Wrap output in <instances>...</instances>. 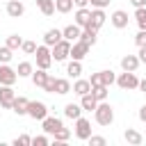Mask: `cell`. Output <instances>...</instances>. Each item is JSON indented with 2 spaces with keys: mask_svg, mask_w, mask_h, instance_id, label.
Instances as JSON below:
<instances>
[{
  "mask_svg": "<svg viewBox=\"0 0 146 146\" xmlns=\"http://www.w3.org/2000/svg\"><path fill=\"white\" fill-rule=\"evenodd\" d=\"M94 119H96L98 125H110V123L114 121V110H112V105L105 103V100H100V103L96 105V110H94Z\"/></svg>",
  "mask_w": 146,
  "mask_h": 146,
  "instance_id": "obj_1",
  "label": "cell"
},
{
  "mask_svg": "<svg viewBox=\"0 0 146 146\" xmlns=\"http://www.w3.org/2000/svg\"><path fill=\"white\" fill-rule=\"evenodd\" d=\"M116 84L123 91H130V89H137L139 87V78L135 75V71H123L121 75H116Z\"/></svg>",
  "mask_w": 146,
  "mask_h": 146,
  "instance_id": "obj_2",
  "label": "cell"
},
{
  "mask_svg": "<svg viewBox=\"0 0 146 146\" xmlns=\"http://www.w3.org/2000/svg\"><path fill=\"white\" fill-rule=\"evenodd\" d=\"M68 52H71V41H66V39L57 41V43L50 48L52 62H64V59H68Z\"/></svg>",
  "mask_w": 146,
  "mask_h": 146,
  "instance_id": "obj_3",
  "label": "cell"
},
{
  "mask_svg": "<svg viewBox=\"0 0 146 146\" xmlns=\"http://www.w3.org/2000/svg\"><path fill=\"white\" fill-rule=\"evenodd\" d=\"M34 55H36V68H50V64H52V55H50V46H36V50H34Z\"/></svg>",
  "mask_w": 146,
  "mask_h": 146,
  "instance_id": "obj_4",
  "label": "cell"
},
{
  "mask_svg": "<svg viewBox=\"0 0 146 146\" xmlns=\"http://www.w3.org/2000/svg\"><path fill=\"white\" fill-rule=\"evenodd\" d=\"M27 116L34 119V121H41L48 116V105L41 103V100H30L27 103Z\"/></svg>",
  "mask_w": 146,
  "mask_h": 146,
  "instance_id": "obj_5",
  "label": "cell"
},
{
  "mask_svg": "<svg viewBox=\"0 0 146 146\" xmlns=\"http://www.w3.org/2000/svg\"><path fill=\"white\" fill-rule=\"evenodd\" d=\"M89 135H91V123H89V119L78 116V119H75V137L82 139V141H87Z\"/></svg>",
  "mask_w": 146,
  "mask_h": 146,
  "instance_id": "obj_6",
  "label": "cell"
},
{
  "mask_svg": "<svg viewBox=\"0 0 146 146\" xmlns=\"http://www.w3.org/2000/svg\"><path fill=\"white\" fill-rule=\"evenodd\" d=\"M89 48H91V46H87L84 41H80V39H78V41H73V43H71V52H68V57H71V59H78V62H82V59L87 57Z\"/></svg>",
  "mask_w": 146,
  "mask_h": 146,
  "instance_id": "obj_7",
  "label": "cell"
},
{
  "mask_svg": "<svg viewBox=\"0 0 146 146\" xmlns=\"http://www.w3.org/2000/svg\"><path fill=\"white\" fill-rule=\"evenodd\" d=\"M14 98H16V91L11 89V84H0V105L5 110H11Z\"/></svg>",
  "mask_w": 146,
  "mask_h": 146,
  "instance_id": "obj_8",
  "label": "cell"
},
{
  "mask_svg": "<svg viewBox=\"0 0 146 146\" xmlns=\"http://www.w3.org/2000/svg\"><path fill=\"white\" fill-rule=\"evenodd\" d=\"M16 80H18L16 68H11L9 64H0V84H11L14 87Z\"/></svg>",
  "mask_w": 146,
  "mask_h": 146,
  "instance_id": "obj_9",
  "label": "cell"
},
{
  "mask_svg": "<svg viewBox=\"0 0 146 146\" xmlns=\"http://www.w3.org/2000/svg\"><path fill=\"white\" fill-rule=\"evenodd\" d=\"M105 18H107V16H105V11H103V9H94V7H91V21H89V25H87V27H91V30H96V32H98V30L103 27Z\"/></svg>",
  "mask_w": 146,
  "mask_h": 146,
  "instance_id": "obj_10",
  "label": "cell"
},
{
  "mask_svg": "<svg viewBox=\"0 0 146 146\" xmlns=\"http://www.w3.org/2000/svg\"><path fill=\"white\" fill-rule=\"evenodd\" d=\"M64 123H62V119H57V116H46V119H41V128H43V132L46 135H52L57 128H62Z\"/></svg>",
  "mask_w": 146,
  "mask_h": 146,
  "instance_id": "obj_11",
  "label": "cell"
},
{
  "mask_svg": "<svg viewBox=\"0 0 146 146\" xmlns=\"http://www.w3.org/2000/svg\"><path fill=\"white\" fill-rule=\"evenodd\" d=\"M7 14L11 18H21L25 14V5L21 0H7Z\"/></svg>",
  "mask_w": 146,
  "mask_h": 146,
  "instance_id": "obj_12",
  "label": "cell"
},
{
  "mask_svg": "<svg viewBox=\"0 0 146 146\" xmlns=\"http://www.w3.org/2000/svg\"><path fill=\"white\" fill-rule=\"evenodd\" d=\"M110 21H112V25H114L116 30H123V27H128V11L116 9V11L110 16Z\"/></svg>",
  "mask_w": 146,
  "mask_h": 146,
  "instance_id": "obj_13",
  "label": "cell"
},
{
  "mask_svg": "<svg viewBox=\"0 0 146 146\" xmlns=\"http://www.w3.org/2000/svg\"><path fill=\"white\" fill-rule=\"evenodd\" d=\"M27 98L25 96H16L14 98V103H11V112L14 114H18V116H27Z\"/></svg>",
  "mask_w": 146,
  "mask_h": 146,
  "instance_id": "obj_14",
  "label": "cell"
},
{
  "mask_svg": "<svg viewBox=\"0 0 146 146\" xmlns=\"http://www.w3.org/2000/svg\"><path fill=\"white\" fill-rule=\"evenodd\" d=\"M89 21H91V9L89 7H78V11H75V25L87 27Z\"/></svg>",
  "mask_w": 146,
  "mask_h": 146,
  "instance_id": "obj_15",
  "label": "cell"
},
{
  "mask_svg": "<svg viewBox=\"0 0 146 146\" xmlns=\"http://www.w3.org/2000/svg\"><path fill=\"white\" fill-rule=\"evenodd\" d=\"M80 32H82V27L73 23V25H66V27L62 30V36H64L66 41H71V43H73V41H78V39H80Z\"/></svg>",
  "mask_w": 146,
  "mask_h": 146,
  "instance_id": "obj_16",
  "label": "cell"
},
{
  "mask_svg": "<svg viewBox=\"0 0 146 146\" xmlns=\"http://www.w3.org/2000/svg\"><path fill=\"white\" fill-rule=\"evenodd\" d=\"M62 39H64V36H62V30H57V27H50V30L43 34V43L50 46V48H52L57 41H62Z\"/></svg>",
  "mask_w": 146,
  "mask_h": 146,
  "instance_id": "obj_17",
  "label": "cell"
},
{
  "mask_svg": "<svg viewBox=\"0 0 146 146\" xmlns=\"http://www.w3.org/2000/svg\"><path fill=\"white\" fill-rule=\"evenodd\" d=\"M89 91H91V82H89V80H82V78H75V82H73V94L84 96V94H89Z\"/></svg>",
  "mask_w": 146,
  "mask_h": 146,
  "instance_id": "obj_18",
  "label": "cell"
},
{
  "mask_svg": "<svg viewBox=\"0 0 146 146\" xmlns=\"http://www.w3.org/2000/svg\"><path fill=\"white\" fill-rule=\"evenodd\" d=\"M64 116L66 119H78V116H82V107H80V103H66L64 105Z\"/></svg>",
  "mask_w": 146,
  "mask_h": 146,
  "instance_id": "obj_19",
  "label": "cell"
},
{
  "mask_svg": "<svg viewBox=\"0 0 146 146\" xmlns=\"http://www.w3.org/2000/svg\"><path fill=\"white\" fill-rule=\"evenodd\" d=\"M137 66H139V57H137V55H125V57H121V68H123V71H137Z\"/></svg>",
  "mask_w": 146,
  "mask_h": 146,
  "instance_id": "obj_20",
  "label": "cell"
},
{
  "mask_svg": "<svg viewBox=\"0 0 146 146\" xmlns=\"http://www.w3.org/2000/svg\"><path fill=\"white\" fill-rule=\"evenodd\" d=\"M96 105H98V100L91 96V91L84 94V96H80V107H82V112H91V110H96Z\"/></svg>",
  "mask_w": 146,
  "mask_h": 146,
  "instance_id": "obj_21",
  "label": "cell"
},
{
  "mask_svg": "<svg viewBox=\"0 0 146 146\" xmlns=\"http://www.w3.org/2000/svg\"><path fill=\"white\" fill-rule=\"evenodd\" d=\"M123 139H125L128 144H132V146H139V144L144 141V137H141V132H137L135 128H128V130L123 132Z\"/></svg>",
  "mask_w": 146,
  "mask_h": 146,
  "instance_id": "obj_22",
  "label": "cell"
},
{
  "mask_svg": "<svg viewBox=\"0 0 146 146\" xmlns=\"http://www.w3.org/2000/svg\"><path fill=\"white\" fill-rule=\"evenodd\" d=\"M30 78H32L34 87H43V84H46V80H48V71H46V68H34Z\"/></svg>",
  "mask_w": 146,
  "mask_h": 146,
  "instance_id": "obj_23",
  "label": "cell"
},
{
  "mask_svg": "<svg viewBox=\"0 0 146 146\" xmlns=\"http://www.w3.org/2000/svg\"><path fill=\"white\" fill-rule=\"evenodd\" d=\"M68 139H71V130H68V128H64V125H62V128H57V130L52 132V141H55V144H66Z\"/></svg>",
  "mask_w": 146,
  "mask_h": 146,
  "instance_id": "obj_24",
  "label": "cell"
},
{
  "mask_svg": "<svg viewBox=\"0 0 146 146\" xmlns=\"http://www.w3.org/2000/svg\"><path fill=\"white\" fill-rule=\"evenodd\" d=\"M80 41H84L87 46H94V43L98 41L96 30H91V27H82V32H80Z\"/></svg>",
  "mask_w": 146,
  "mask_h": 146,
  "instance_id": "obj_25",
  "label": "cell"
},
{
  "mask_svg": "<svg viewBox=\"0 0 146 146\" xmlns=\"http://www.w3.org/2000/svg\"><path fill=\"white\" fill-rule=\"evenodd\" d=\"M36 7L43 16H52L55 14V0H36Z\"/></svg>",
  "mask_w": 146,
  "mask_h": 146,
  "instance_id": "obj_26",
  "label": "cell"
},
{
  "mask_svg": "<svg viewBox=\"0 0 146 146\" xmlns=\"http://www.w3.org/2000/svg\"><path fill=\"white\" fill-rule=\"evenodd\" d=\"M66 73H68V78H80L82 75V64L78 59H71L68 66H66Z\"/></svg>",
  "mask_w": 146,
  "mask_h": 146,
  "instance_id": "obj_27",
  "label": "cell"
},
{
  "mask_svg": "<svg viewBox=\"0 0 146 146\" xmlns=\"http://www.w3.org/2000/svg\"><path fill=\"white\" fill-rule=\"evenodd\" d=\"M68 91H71V82H68L66 78H57V80H55V94L64 96V94H68Z\"/></svg>",
  "mask_w": 146,
  "mask_h": 146,
  "instance_id": "obj_28",
  "label": "cell"
},
{
  "mask_svg": "<svg viewBox=\"0 0 146 146\" xmlns=\"http://www.w3.org/2000/svg\"><path fill=\"white\" fill-rule=\"evenodd\" d=\"M91 96L100 103V100H107V87L105 84H96V87H91Z\"/></svg>",
  "mask_w": 146,
  "mask_h": 146,
  "instance_id": "obj_29",
  "label": "cell"
},
{
  "mask_svg": "<svg viewBox=\"0 0 146 146\" xmlns=\"http://www.w3.org/2000/svg\"><path fill=\"white\" fill-rule=\"evenodd\" d=\"M73 7H75L73 0H55V11H59V14H68Z\"/></svg>",
  "mask_w": 146,
  "mask_h": 146,
  "instance_id": "obj_30",
  "label": "cell"
},
{
  "mask_svg": "<svg viewBox=\"0 0 146 146\" xmlns=\"http://www.w3.org/2000/svg\"><path fill=\"white\" fill-rule=\"evenodd\" d=\"M32 71H34V66H32L30 62H21V64H18V68H16L18 78H30V75H32Z\"/></svg>",
  "mask_w": 146,
  "mask_h": 146,
  "instance_id": "obj_31",
  "label": "cell"
},
{
  "mask_svg": "<svg viewBox=\"0 0 146 146\" xmlns=\"http://www.w3.org/2000/svg\"><path fill=\"white\" fill-rule=\"evenodd\" d=\"M135 21H137L139 30H146V7H137L135 9Z\"/></svg>",
  "mask_w": 146,
  "mask_h": 146,
  "instance_id": "obj_32",
  "label": "cell"
},
{
  "mask_svg": "<svg viewBox=\"0 0 146 146\" xmlns=\"http://www.w3.org/2000/svg\"><path fill=\"white\" fill-rule=\"evenodd\" d=\"M14 57V50L9 46H0V64H9Z\"/></svg>",
  "mask_w": 146,
  "mask_h": 146,
  "instance_id": "obj_33",
  "label": "cell"
},
{
  "mask_svg": "<svg viewBox=\"0 0 146 146\" xmlns=\"http://www.w3.org/2000/svg\"><path fill=\"white\" fill-rule=\"evenodd\" d=\"M5 46H9L11 50H18L21 46H23V36H18V34H11V36H7V43Z\"/></svg>",
  "mask_w": 146,
  "mask_h": 146,
  "instance_id": "obj_34",
  "label": "cell"
},
{
  "mask_svg": "<svg viewBox=\"0 0 146 146\" xmlns=\"http://www.w3.org/2000/svg\"><path fill=\"white\" fill-rule=\"evenodd\" d=\"M100 80H103L105 87H110V84L116 82V75H114V71H100Z\"/></svg>",
  "mask_w": 146,
  "mask_h": 146,
  "instance_id": "obj_35",
  "label": "cell"
},
{
  "mask_svg": "<svg viewBox=\"0 0 146 146\" xmlns=\"http://www.w3.org/2000/svg\"><path fill=\"white\" fill-rule=\"evenodd\" d=\"M55 80H57V78H55V75H50V73H48V80H46V84H43V87H41V89H43V91H46V94H55Z\"/></svg>",
  "mask_w": 146,
  "mask_h": 146,
  "instance_id": "obj_36",
  "label": "cell"
},
{
  "mask_svg": "<svg viewBox=\"0 0 146 146\" xmlns=\"http://www.w3.org/2000/svg\"><path fill=\"white\" fill-rule=\"evenodd\" d=\"M11 144H14V146H30V144H32V137H30V135H21V137H16Z\"/></svg>",
  "mask_w": 146,
  "mask_h": 146,
  "instance_id": "obj_37",
  "label": "cell"
},
{
  "mask_svg": "<svg viewBox=\"0 0 146 146\" xmlns=\"http://www.w3.org/2000/svg\"><path fill=\"white\" fill-rule=\"evenodd\" d=\"M91 146H105L107 144V139L105 137H100V135H89V139H87Z\"/></svg>",
  "mask_w": 146,
  "mask_h": 146,
  "instance_id": "obj_38",
  "label": "cell"
},
{
  "mask_svg": "<svg viewBox=\"0 0 146 146\" xmlns=\"http://www.w3.org/2000/svg\"><path fill=\"white\" fill-rule=\"evenodd\" d=\"M21 50H23L25 55H34V50H36V43H34V41H23Z\"/></svg>",
  "mask_w": 146,
  "mask_h": 146,
  "instance_id": "obj_39",
  "label": "cell"
},
{
  "mask_svg": "<svg viewBox=\"0 0 146 146\" xmlns=\"http://www.w3.org/2000/svg\"><path fill=\"white\" fill-rule=\"evenodd\" d=\"M135 43H137V48L146 46V30H139V32H137V36H135Z\"/></svg>",
  "mask_w": 146,
  "mask_h": 146,
  "instance_id": "obj_40",
  "label": "cell"
},
{
  "mask_svg": "<svg viewBox=\"0 0 146 146\" xmlns=\"http://www.w3.org/2000/svg\"><path fill=\"white\" fill-rule=\"evenodd\" d=\"M32 146H48V137H46V135L32 137Z\"/></svg>",
  "mask_w": 146,
  "mask_h": 146,
  "instance_id": "obj_41",
  "label": "cell"
},
{
  "mask_svg": "<svg viewBox=\"0 0 146 146\" xmlns=\"http://www.w3.org/2000/svg\"><path fill=\"white\" fill-rule=\"evenodd\" d=\"M89 2H91L94 9H105V7L110 5V0H89Z\"/></svg>",
  "mask_w": 146,
  "mask_h": 146,
  "instance_id": "obj_42",
  "label": "cell"
},
{
  "mask_svg": "<svg viewBox=\"0 0 146 146\" xmlns=\"http://www.w3.org/2000/svg\"><path fill=\"white\" fill-rule=\"evenodd\" d=\"M89 82H91V87H96V84H103V80H100V71H98V73H91Z\"/></svg>",
  "mask_w": 146,
  "mask_h": 146,
  "instance_id": "obj_43",
  "label": "cell"
},
{
  "mask_svg": "<svg viewBox=\"0 0 146 146\" xmlns=\"http://www.w3.org/2000/svg\"><path fill=\"white\" fill-rule=\"evenodd\" d=\"M137 57H139V64H146V46H141V48H139Z\"/></svg>",
  "mask_w": 146,
  "mask_h": 146,
  "instance_id": "obj_44",
  "label": "cell"
},
{
  "mask_svg": "<svg viewBox=\"0 0 146 146\" xmlns=\"http://www.w3.org/2000/svg\"><path fill=\"white\" fill-rule=\"evenodd\" d=\"M130 5L137 9V7H146V0H130Z\"/></svg>",
  "mask_w": 146,
  "mask_h": 146,
  "instance_id": "obj_45",
  "label": "cell"
},
{
  "mask_svg": "<svg viewBox=\"0 0 146 146\" xmlns=\"http://www.w3.org/2000/svg\"><path fill=\"white\" fill-rule=\"evenodd\" d=\"M73 5H75V7H87L89 0H73Z\"/></svg>",
  "mask_w": 146,
  "mask_h": 146,
  "instance_id": "obj_46",
  "label": "cell"
},
{
  "mask_svg": "<svg viewBox=\"0 0 146 146\" xmlns=\"http://www.w3.org/2000/svg\"><path fill=\"white\" fill-rule=\"evenodd\" d=\"M139 119H141V121H144V123H146V105H144V107H141V110H139Z\"/></svg>",
  "mask_w": 146,
  "mask_h": 146,
  "instance_id": "obj_47",
  "label": "cell"
},
{
  "mask_svg": "<svg viewBox=\"0 0 146 146\" xmlns=\"http://www.w3.org/2000/svg\"><path fill=\"white\" fill-rule=\"evenodd\" d=\"M137 89H141V91H146V78H144V80H139V87H137Z\"/></svg>",
  "mask_w": 146,
  "mask_h": 146,
  "instance_id": "obj_48",
  "label": "cell"
}]
</instances>
